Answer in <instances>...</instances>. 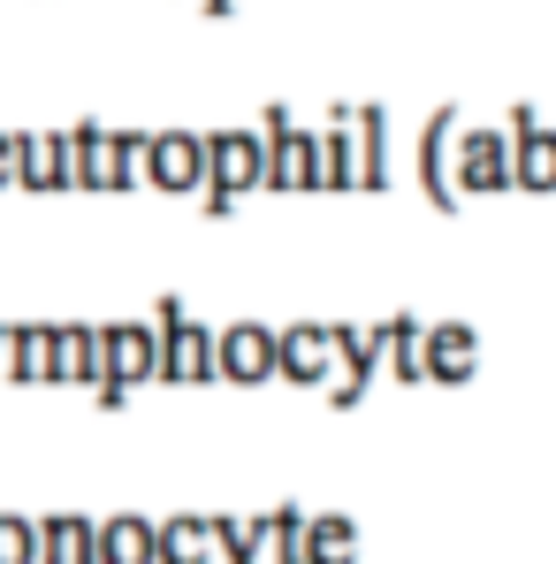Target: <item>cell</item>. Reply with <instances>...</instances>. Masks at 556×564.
<instances>
[{
	"mask_svg": "<svg viewBox=\"0 0 556 564\" xmlns=\"http://www.w3.org/2000/svg\"><path fill=\"white\" fill-rule=\"evenodd\" d=\"M320 557H328V564L351 557V527H344V519H336V527H320Z\"/></svg>",
	"mask_w": 556,
	"mask_h": 564,
	"instance_id": "obj_4",
	"label": "cell"
},
{
	"mask_svg": "<svg viewBox=\"0 0 556 564\" xmlns=\"http://www.w3.org/2000/svg\"><path fill=\"white\" fill-rule=\"evenodd\" d=\"M472 367H480L472 328H427V344H419V375H435V381H472Z\"/></svg>",
	"mask_w": 556,
	"mask_h": 564,
	"instance_id": "obj_3",
	"label": "cell"
},
{
	"mask_svg": "<svg viewBox=\"0 0 556 564\" xmlns=\"http://www.w3.org/2000/svg\"><path fill=\"white\" fill-rule=\"evenodd\" d=\"M450 176L465 191H503L511 184V130H472L458 145V161H450Z\"/></svg>",
	"mask_w": 556,
	"mask_h": 564,
	"instance_id": "obj_1",
	"label": "cell"
},
{
	"mask_svg": "<svg viewBox=\"0 0 556 564\" xmlns=\"http://www.w3.org/2000/svg\"><path fill=\"white\" fill-rule=\"evenodd\" d=\"M511 184L556 191V130H542L534 115H519V122H511Z\"/></svg>",
	"mask_w": 556,
	"mask_h": 564,
	"instance_id": "obj_2",
	"label": "cell"
}]
</instances>
